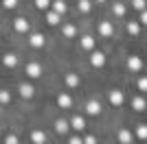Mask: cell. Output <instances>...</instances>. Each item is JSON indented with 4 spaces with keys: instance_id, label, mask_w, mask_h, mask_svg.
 I'll use <instances>...</instances> for the list:
<instances>
[{
    "instance_id": "1",
    "label": "cell",
    "mask_w": 147,
    "mask_h": 144,
    "mask_svg": "<svg viewBox=\"0 0 147 144\" xmlns=\"http://www.w3.org/2000/svg\"><path fill=\"white\" fill-rule=\"evenodd\" d=\"M127 70H129V72H141V70H143V59L138 57V55H129V59H127Z\"/></svg>"
},
{
    "instance_id": "36",
    "label": "cell",
    "mask_w": 147,
    "mask_h": 144,
    "mask_svg": "<svg viewBox=\"0 0 147 144\" xmlns=\"http://www.w3.org/2000/svg\"><path fill=\"white\" fill-rule=\"evenodd\" d=\"M0 111H2V105H0Z\"/></svg>"
},
{
    "instance_id": "16",
    "label": "cell",
    "mask_w": 147,
    "mask_h": 144,
    "mask_svg": "<svg viewBox=\"0 0 147 144\" xmlns=\"http://www.w3.org/2000/svg\"><path fill=\"white\" fill-rule=\"evenodd\" d=\"M31 142H33V144H44V142H46V133L35 129V131L31 133Z\"/></svg>"
},
{
    "instance_id": "12",
    "label": "cell",
    "mask_w": 147,
    "mask_h": 144,
    "mask_svg": "<svg viewBox=\"0 0 147 144\" xmlns=\"http://www.w3.org/2000/svg\"><path fill=\"white\" fill-rule=\"evenodd\" d=\"M2 63H5L7 68H16V66H18V55H13V53H7L5 57H2Z\"/></svg>"
},
{
    "instance_id": "15",
    "label": "cell",
    "mask_w": 147,
    "mask_h": 144,
    "mask_svg": "<svg viewBox=\"0 0 147 144\" xmlns=\"http://www.w3.org/2000/svg\"><path fill=\"white\" fill-rule=\"evenodd\" d=\"M81 48H84V50H94V37L92 35H84L81 37Z\"/></svg>"
},
{
    "instance_id": "2",
    "label": "cell",
    "mask_w": 147,
    "mask_h": 144,
    "mask_svg": "<svg viewBox=\"0 0 147 144\" xmlns=\"http://www.w3.org/2000/svg\"><path fill=\"white\" fill-rule=\"evenodd\" d=\"M108 101H110L112 107H121L123 101H125V96H123V92H121V90H112L110 94H108Z\"/></svg>"
},
{
    "instance_id": "13",
    "label": "cell",
    "mask_w": 147,
    "mask_h": 144,
    "mask_svg": "<svg viewBox=\"0 0 147 144\" xmlns=\"http://www.w3.org/2000/svg\"><path fill=\"white\" fill-rule=\"evenodd\" d=\"M57 105H59L61 109H68V107H73V98L68 94H59L57 96Z\"/></svg>"
},
{
    "instance_id": "24",
    "label": "cell",
    "mask_w": 147,
    "mask_h": 144,
    "mask_svg": "<svg viewBox=\"0 0 147 144\" xmlns=\"http://www.w3.org/2000/svg\"><path fill=\"white\" fill-rule=\"evenodd\" d=\"M77 7H79L81 13H88L92 9V2H90V0H79V5H77Z\"/></svg>"
},
{
    "instance_id": "5",
    "label": "cell",
    "mask_w": 147,
    "mask_h": 144,
    "mask_svg": "<svg viewBox=\"0 0 147 144\" xmlns=\"http://www.w3.org/2000/svg\"><path fill=\"white\" fill-rule=\"evenodd\" d=\"M99 33H101V37H112V33H114V26H112L110 20H103V22L99 24Z\"/></svg>"
},
{
    "instance_id": "34",
    "label": "cell",
    "mask_w": 147,
    "mask_h": 144,
    "mask_svg": "<svg viewBox=\"0 0 147 144\" xmlns=\"http://www.w3.org/2000/svg\"><path fill=\"white\" fill-rule=\"evenodd\" d=\"M138 20H141V24H147V9L141 11V18H138Z\"/></svg>"
},
{
    "instance_id": "25",
    "label": "cell",
    "mask_w": 147,
    "mask_h": 144,
    "mask_svg": "<svg viewBox=\"0 0 147 144\" xmlns=\"http://www.w3.org/2000/svg\"><path fill=\"white\" fill-rule=\"evenodd\" d=\"M11 103V94L7 90H0V105H9Z\"/></svg>"
},
{
    "instance_id": "28",
    "label": "cell",
    "mask_w": 147,
    "mask_h": 144,
    "mask_svg": "<svg viewBox=\"0 0 147 144\" xmlns=\"http://www.w3.org/2000/svg\"><path fill=\"white\" fill-rule=\"evenodd\" d=\"M2 7H5V9H16V7H18V0H2Z\"/></svg>"
},
{
    "instance_id": "9",
    "label": "cell",
    "mask_w": 147,
    "mask_h": 144,
    "mask_svg": "<svg viewBox=\"0 0 147 144\" xmlns=\"http://www.w3.org/2000/svg\"><path fill=\"white\" fill-rule=\"evenodd\" d=\"M86 111L90 116H99V114H101V103H99V101H88Z\"/></svg>"
},
{
    "instance_id": "7",
    "label": "cell",
    "mask_w": 147,
    "mask_h": 144,
    "mask_svg": "<svg viewBox=\"0 0 147 144\" xmlns=\"http://www.w3.org/2000/svg\"><path fill=\"white\" fill-rule=\"evenodd\" d=\"M119 142H121V144H132V142H134L132 131H129V129H121V131H119Z\"/></svg>"
},
{
    "instance_id": "10",
    "label": "cell",
    "mask_w": 147,
    "mask_h": 144,
    "mask_svg": "<svg viewBox=\"0 0 147 144\" xmlns=\"http://www.w3.org/2000/svg\"><path fill=\"white\" fill-rule=\"evenodd\" d=\"M33 94H35V87H33L31 83H22L20 85V96H22V98H31Z\"/></svg>"
},
{
    "instance_id": "35",
    "label": "cell",
    "mask_w": 147,
    "mask_h": 144,
    "mask_svg": "<svg viewBox=\"0 0 147 144\" xmlns=\"http://www.w3.org/2000/svg\"><path fill=\"white\" fill-rule=\"evenodd\" d=\"M97 2H105V0H97Z\"/></svg>"
},
{
    "instance_id": "31",
    "label": "cell",
    "mask_w": 147,
    "mask_h": 144,
    "mask_svg": "<svg viewBox=\"0 0 147 144\" xmlns=\"http://www.w3.org/2000/svg\"><path fill=\"white\" fill-rule=\"evenodd\" d=\"M5 144H18V138H16V135H7V138H5Z\"/></svg>"
},
{
    "instance_id": "22",
    "label": "cell",
    "mask_w": 147,
    "mask_h": 144,
    "mask_svg": "<svg viewBox=\"0 0 147 144\" xmlns=\"http://www.w3.org/2000/svg\"><path fill=\"white\" fill-rule=\"evenodd\" d=\"M59 18H61V15H59V13H55V11H49V13H46V22H49L51 26L59 24Z\"/></svg>"
},
{
    "instance_id": "17",
    "label": "cell",
    "mask_w": 147,
    "mask_h": 144,
    "mask_svg": "<svg viewBox=\"0 0 147 144\" xmlns=\"http://www.w3.org/2000/svg\"><path fill=\"white\" fill-rule=\"evenodd\" d=\"M79 83H81V79L77 77L75 72H68V74H66V85H68V87H77Z\"/></svg>"
},
{
    "instance_id": "29",
    "label": "cell",
    "mask_w": 147,
    "mask_h": 144,
    "mask_svg": "<svg viewBox=\"0 0 147 144\" xmlns=\"http://www.w3.org/2000/svg\"><path fill=\"white\" fill-rule=\"evenodd\" d=\"M49 5H51V0H35V7H37V9H42V11H44V9H49Z\"/></svg>"
},
{
    "instance_id": "33",
    "label": "cell",
    "mask_w": 147,
    "mask_h": 144,
    "mask_svg": "<svg viewBox=\"0 0 147 144\" xmlns=\"http://www.w3.org/2000/svg\"><path fill=\"white\" fill-rule=\"evenodd\" d=\"M68 144H84V140L75 135V138H70V140H68Z\"/></svg>"
},
{
    "instance_id": "27",
    "label": "cell",
    "mask_w": 147,
    "mask_h": 144,
    "mask_svg": "<svg viewBox=\"0 0 147 144\" xmlns=\"http://www.w3.org/2000/svg\"><path fill=\"white\" fill-rule=\"evenodd\" d=\"M136 135H138V140H147V125H138Z\"/></svg>"
},
{
    "instance_id": "37",
    "label": "cell",
    "mask_w": 147,
    "mask_h": 144,
    "mask_svg": "<svg viewBox=\"0 0 147 144\" xmlns=\"http://www.w3.org/2000/svg\"><path fill=\"white\" fill-rule=\"evenodd\" d=\"M132 144H134V142H132Z\"/></svg>"
},
{
    "instance_id": "6",
    "label": "cell",
    "mask_w": 147,
    "mask_h": 144,
    "mask_svg": "<svg viewBox=\"0 0 147 144\" xmlns=\"http://www.w3.org/2000/svg\"><path fill=\"white\" fill-rule=\"evenodd\" d=\"M29 42H31V46H33V48H42L44 44H46V39H44L42 33H33V35L29 37Z\"/></svg>"
},
{
    "instance_id": "19",
    "label": "cell",
    "mask_w": 147,
    "mask_h": 144,
    "mask_svg": "<svg viewBox=\"0 0 147 144\" xmlns=\"http://www.w3.org/2000/svg\"><path fill=\"white\" fill-rule=\"evenodd\" d=\"M66 2H64V0H55V2H53V11L55 13H59V15H64V13H66Z\"/></svg>"
},
{
    "instance_id": "23",
    "label": "cell",
    "mask_w": 147,
    "mask_h": 144,
    "mask_svg": "<svg viewBox=\"0 0 147 144\" xmlns=\"http://www.w3.org/2000/svg\"><path fill=\"white\" fill-rule=\"evenodd\" d=\"M61 33H64V37H75V35H77V26H73V24H66Z\"/></svg>"
},
{
    "instance_id": "30",
    "label": "cell",
    "mask_w": 147,
    "mask_h": 144,
    "mask_svg": "<svg viewBox=\"0 0 147 144\" xmlns=\"http://www.w3.org/2000/svg\"><path fill=\"white\" fill-rule=\"evenodd\" d=\"M138 90H141V92H147V77H141V79H138Z\"/></svg>"
},
{
    "instance_id": "11",
    "label": "cell",
    "mask_w": 147,
    "mask_h": 144,
    "mask_svg": "<svg viewBox=\"0 0 147 144\" xmlns=\"http://www.w3.org/2000/svg\"><path fill=\"white\" fill-rule=\"evenodd\" d=\"M125 31H127V33H129L132 37H136L138 33H141V24H138V22H134V20H129V22L125 24Z\"/></svg>"
},
{
    "instance_id": "21",
    "label": "cell",
    "mask_w": 147,
    "mask_h": 144,
    "mask_svg": "<svg viewBox=\"0 0 147 144\" xmlns=\"http://www.w3.org/2000/svg\"><path fill=\"white\" fill-rule=\"evenodd\" d=\"M112 13H114L117 18H123V15H125V5H123V2H114V7H112Z\"/></svg>"
},
{
    "instance_id": "8",
    "label": "cell",
    "mask_w": 147,
    "mask_h": 144,
    "mask_svg": "<svg viewBox=\"0 0 147 144\" xmlns=\"http://www.w3.org/2000/svg\"><path fill=\"white\" fill-rule=\"evenodd\" d=\"M68 125H70V129H75V131H84V129H86V120L81 118V116H75Z\"/></svg>"
},
{
    "instance_id": "26",
    "label": "cell",
    "mask_w": 147,
    "mask_h": 144,
    "mask_svg": "<svg viewBox=\"0 0 147 144\" xmlns=\"http://www.w3.org/2000/svg\"><path fill=\"white\" fill-rule=\"evenodd\" d=\"M132 7L138 9V11H145L147 9V0H132Z\"/></svg>"
},
{
    "instance_id": "18",
    "label": "cell",
    "mask_w": 147,
    "mask_h": 144,
    "mask_svg": "<svg viewBox=\"0 0 147 144\" xmlns=\"http://www.w3.org/2000/svg\"><path fill=\"white\" fill-rule=\"evenodd\" d=\"M68 129H70V125H68L66 120H57V122H55V131L59 133V135H64V133H68Z\"/></svg>"
},
{
    "instance_id": "4",
    "label": "cell",
    "mask_w": 147,
    "mask_h": 144,
    "mask_svg": "<svg viewBox=\"0 0 147 144\" xmlns=\"http://www.w3.org/2000/svg\"><path fill=\"white\" fill-rule=\"evenodd\" d=\"M26 74H29L31 79H37V77H42V66H40L37 61H31L29 66H26Z\"/></svg>"
},
{
    "instance_id": "14",
    "label": "cell",
    "mask_w": 147,
    "mask_h": 144,
    "mask_svg": "<svg viewBox=\"0 0 147 144\" xmlns=\"http://www.w3.org/2000/svg\"><path fill=\"white\" fill-rule=\"evenodd\" d=\"M13 26H16V31H18V33H29V22H26L24 18H16Z\"/></svg>"
},
{
    "instance_id": "3",
    "label": "cell",
    "mask_w": 147,
    "mask_h": 144,
    "mask_svg": "<svg viewBox=\"0 0 147 144\" xmlns=\"http://www.w3.org/2000/svg\"><path fill=\"white\" fill-rule=\"evenodd\" d=\"M90 63L94 68H103L105 66V55L103 53H99V50H92V55H90Z\"/></svg>"
},
{
    "instance_id": "32",
    "label": "cell",
    "mask_w": 147,
    "mask_h": 144,
    "mask_svg": "<svg viewBox=\"0 0 147 144\" xmlns=\"http://www.w3.org/2000/svg\"><path fill=\"white\" fill-rule=\"evenodd\" d=\"M84 144H97V138H94V135H88V138L84 140Z\"/></svg>"
},
{
    "instance_id": "20",
    "label": "cell",
    "mask_w": 147,
    "mask_h": 144,
    "mask_svg": "<svg viewBox=\"0 0 147 144\" xmlns=\"http://www.w3.org/2000/svg\"><path fill=\"white\" fill-rule=\"evenodd\" d=\"M132 107H134L136 111H143V109L147 107V103H145V98H143V96H136L134 101H132Z\"/></svg>"
}]
</instances>
